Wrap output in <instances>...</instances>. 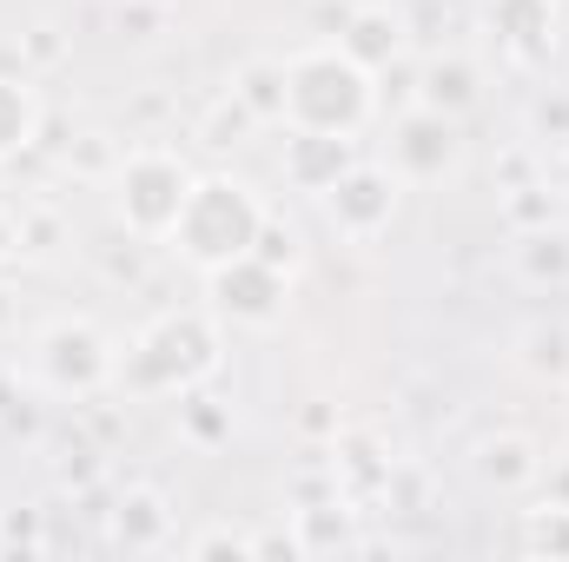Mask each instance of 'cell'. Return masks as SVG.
Wrapping results in <instances>:
<instances>
[{
	"mask_svg": "<svg viewBox=\"0 0 569 562\" xmlns=\"http://www.w3.org/2000/svg\"><path fill=\"white\" fill-rule=\"evenodd\" d=\"M127 27H133V40H152V33L166 27V13H159V7H140V0H133V7L120 0V33H127Z\"/></svg>",
	"mask_w": 569,
	"mask_h": 562,
	"instance_id": "cell-30",
	"label": "cell"
},
{
	"mask_svg": "<svg viewBox=\"0 0 569 562\" xmlns=\"http://www.w3.org/2000/svg\"><path fill=\"white\" fill-rule=\"evenodd\" d=\"M13 324V291H7V279H0V331Z\"/></svg>",
	"mask_w": 569,
	"mask_h": 562,
	"instance_id": "cell-34",
	"label": "cell"
},
{
	"mask_svg": "<svg viewBox=\"0 0 569 562\" xmlns=\"http://www.w3.org/2000/svg\"><path fill=\"white\" fill-rule=\"evenodd\" d=\"M20 252H27V245H20V219H13V212L0 205V272H7V265H13Z\"/></svg>",
	"mask_w": 569,
	"mask_h": 562,
	"instance_id": "cell-32",
	"label": "cell"
},
{
	"mask_svg": "<svg viewBox=\"0 0 569 562\" xmlns=\"http://www.w3.org/2000/svg\"><path fill=\"white\" fill-rule=\"evenodd\" d=\"M0 436H40V404L13 378H0Z\"/></svg>",
	"mask_w": 569,
	"mask_h": 562,
	"instance_id": "cell-25",
	"label": "cell"
},
{
	"mask_svg": "<svg viewBox=\"0 0 569 562\" xmlns=\"http://www.w3.org/2000/svg\"><path fill=\"white\" fill-rule=\"evenodd\" d=\"M385 165H391L405 185L450 179V172L463 165V120L430 113V107H405L398 127H391V152H385Z\"/></svg>",
	"mask_w": 569,
	"mask_h": 562,
	"instance_id": "cell-8",
	"label": "cell"
},
{
	"mask_svg": "<svg viewBox=\"0 0 569 562\" xmlns=\"http://www.w3.org/2000/svg\"><path fill=\"white\" fill-rule=\"evenodd\" d=\"M338 47L365 67V73H391L411 53V7L398 0H358L338 27Z\"/></svg>",
	"mask_w": 569,
	"mask_h": 562,
	"instance_id": "cell-9",
	"label": "cell"
},
{
	"mask_svg": "<svg viewBox=\"0 0 569 562\" xmlns=\"http://www.w3.org/2000/svg\"><path fill=\"white\" fill-rule=\"evenodd\" d=\"M113 371H120V351L93 318H60L33 338V378L53 398H100Z\"/></svg>",
	"mask_w": 569,
	"mask_h": 562,
	"instance_id": "cell-5",
	"label": "cell"
},
{
	"mask_svg": "<svg viewBox=\"0 0 569 562\" xmlns=\"http://www.w3.org/2000/svg\"><path fill=\"white\" fill-rule=\"evenodd\" d=\"M179 418H186V436H192V443H226V436H232V411H226L219 398H206L199 384L186 391Z\"/></svg>",
	"mask_w": 569,
	"mask_h": 562,
	"instance_id": "cell-22",
	"label": "cell"
},
{
	"mask_svg": "<svg viewBox=\"0 0 569 562\" xmlns=\"http://www.w3.org/2000/svg\"><path fill=\"white\" fill-rule=\"evenodd\" d=\"M232 93L259 113V127H284V60H246L232 73Z\"/></svg>",
	"mask_w": 569,
	"mask_h": 562,
	"instance_id": "cell-19",
	"label": "cell"
},
{
	"mask_svg": "<svg viewBox=\"0 0 569 562\" xmlns=\"http://www.w3.org/2000/svg\"><path fill=\"white\" fill-rule=\"evenodd\" d=\"M219 371V318L212 311H159L127 344L113 384L133 398H186Z\"/></svg>",
	"mask_w": 569,
	"mask_h": 562,
	"instance_id": "cell-1",
	"label": "cell"
},
{
	"mask_svg": "<svg viewBox=\"0 0 569 562\" xmlns=\"http://www.w3.org/2000/svg\"><path fill=\"white\" fill-rule=\"evenodd\" d=\"M543 490H550V503H569V463L563 470H543Z\"/></svg>",
	"mask_w": 569,
	"mask_h": 562,
	"instance_id": "cell-33",
	"label": "cell"
},
{
	"mask_svg": "<svg viewBox=\"0 0 569 562\" xmlns=\"http://www.w3.org/2000/svg\"><path fill=\"white\" fill-rule=\"evenodd\" d=\"M530 140L569 145V87H550V93L530 100Z\"/></svg>",
	"mask_w": 569,
	"mask_h": 562,
	"instance_id": "cell-24",
	"label": "cell"
},
{
	"mask_svg": "<svg viewBox=\"0 0 569 562\" xmlns=\"http://www.w3.org/2000/svg\"><path fill=\"white\" fill-rule=\"evenodd\" d=\"M398 199H405V179H398L385 159H358L338 185L318 192V212H325V225H331L345 245H371V239L391 232Z\"/></svg>",
	"mask_w": 569,
	"mask_h": 562,
	"instance_id": "cell-6",
	"label": "cell"
},
{
	"mask_svg": "<svg viewBox=\"0 0 569 562\" xmlns=\"http://www.w3.org/2000/svg\"><path fill=\"white\" fill-rule=\"evenodd\" d=\"M358 133H311V127H284V145H279V165H284V185L291 192H325L338 185L351 165H358Z\"/></svg>",
	"mask_w": 569,
	"mask_h": 562,
	"instance_id": "cell-11",
	"label": "cell"
},
{
	"mask_svg": "<svg viewBox=\"0 0 569 562\" xmlns=\"http://www.w3.org/2000/svg\"><path fill=\"white\" fill-rule=\"evenodd\" d=\"M563 159H569V145H563Z\"/></svg>",
	"mask_w": 569,
	"mask_h": 562,
	"instance_id": "cell-35",
	"label": "cell"
},
{
	"mask_svg": "<svg viewBox=\"0 0 569 562\" xmlns=\"http://www.w3.org/2000/svg\"><path fill=\"white\" fill-rule=\"evenodd\" d=\"M371 113H378V73H365L338 40L284 60V127L358 133Z\"/></svg>",
	"mask_w": 569,
	"mask_h": 562,
	"instance_id": "cell-2",
	"label": "cell"
},
{
	"mask_svg": "<svg viewBox=\"0 0 569 562\" xmlns=\"http://www.w3.org/2000/svg\"><path fill=\"white\" fill-rule=\"evenodd\" d=\"M503 212H510V225L523 232V225H550L557 219V205H550V192L543 185H517L510 199H503Z\"/></svg>",
	"mask_w": 569,
	"mask_h": 562,
	"instance_id": "cell-27",
	"label": "cell"
},
{
	"mask_svg": "<svg viewBox=\"0 0 569 562\" xmlns=\"http://www.w3.org/2000/svg\"><path fill=\"white\" fill-rule=\"evenodd\" d=\"M291 530H298V550H305V556H331V550L358 556V550H365V536H358V516H351V503H345L338 490H331L325 503H305Z\"/></svg>",
	"mask_w": 569,
	"mask_h": 562,
	"instance_id": "cell-15",
	"label": "cell"
},
{
	"mask_svg": "<svg viewBox=\"0 0 569 562\" xmlns=\"http://www.w3.org/2000/svg\"><path fill=\"white\" fill-rule=\"evenodd\" d=\"M192 192V165L166 145H133L113 172V212L140 245H166Z\"/></svg>",
	"mask_w": 569,
	"mask_h": 562,
	"instance_id": "cell-4",
	"label": "cell"
},
{
	"mask_svg": "<svg viewBox=\"0 0 569 562\" xmlns=\"http://www.w3.org/2000/svg\"><path fill=\"white\" fill-rule=\"evenodd\" d=\"M284 298H291V272L266 265L259 252L206 272V311L232 331H272L284 318Z\"/></svg>",
	"mask_w": 569,
	"mask_h": 562,
	"instance_id": "cell-7",
	"label": "cell"
},
{
	"mask_svg": "<svg viewBox=\"0 0 569 562\" xmlns=\"http://www.w3.org/2000/svg\"><path fill=\"white\" fill-rule=\"evenodd\" d=\"M252 127H259V113H252V107H246L239 93H226V100H212V113L199 120V140L226 152V145H239V140H246Z\"/></svg>",
	"mask_w": 569,
	"mask_h": 562,
	"instance_id": "cell-21",
	"label": "cell"
},
{
	"mask_svg": "<svg viewBox=\"0 0 569 562\" xmlns=\"http://www.w3.org/2000/svg\"><path fill=\"white\" fill-rule=\"evenodd\" d=\"M517 543L530 550V556H550V562H569V503H537V510H523V530H517Z\"/></svg>",
	"mask_w": 569,
	"mask_h": 562,
	"instance_id": "cell-20",
	"label": "cell"
},
{
	"mask_svg": "<svg viewBox=\"0 0 569 562\" xmlns=\"http://www.w3.org/2000/svg\"><path fill=\"white\" fill-rule=\"evenodd\" d=\"M477 100H483V73H477V60H463V53H437V60H425L418 93H411V107L450 113V120H463Z\"/></svg>",
	"mask_w": 569,
	"mask_h": 562,
	"instance_id": "cell-13",
	"label": "cell"
},
{
	"mask_svg": "<svg viewBox=\"0 0 569 562\" xmlns=\"http://www.w3.org/2000/svg\"><path fill=\"white\" fill-rule=\"evenodd\" d=\"M517 364H523L537 384L569 391V324L563 318H530V324L517 331Z\"/></svg>",
	"mask_w": 569,
	"mask_h": 562,
	"instance_id": "cell-17",
	"label": "cell"
},
{
	"mask_svg": "<svg viewBox=\"0 0 569 562\" xmlns=\"http://www.w3.org/2000/svg\"><path fill=\"white\" fill-rule=\"evenodd\" d=\"M20 53H27L33 67H53V60H60V33H53V27H33V33L20 40Z\"/></svg>",
	"mask_w": 569,
	"mask_h": 562,
	"instance_id": "cell-31",
	"label": "cell"
},
{
	"mask_svg": "<svg viewBox=\"0 0 569 562\" xmlns=\"http://www.w3.org/2000/svg\"><path fill=\"white\" fill-rule=\"evenodd\" d=\"M266 212H272V205H266L246 179H232V172H206V179H192L186 212H179V225H172L166 245H172L186 265L212 272V265H232V259H246V252L259 245Z\"/></svg>",
	"mask_w": 569,
	"mask_h": 562,
	"instance_id": "cell-3",
	"label": "cell"
},
{
	"mask_svg": "<svg viewBox=\"0 0 569 562\" xmlns=\"http://www.w3.org/2000/svg\"><path fill=\"white\" fill-rule=\"evenodd\" d=\"M477 483L497 490V496H523L543 483V456L523 430H503V436H483L477 443Z\"/></svg>",
	"mask_w": 569,
	"mask_h": 562,
	"instance_id": "cell-12",
	"label": "cell"
},
{
	"mask_svg": "<svg viewBox=\"0 0 569 562\" xmlns=\"http://www.w3.org/2000/svg\"><path fill=\"white\" fill-rule=\"evenodd\" d=\"M53 239H60V219L53 212H20V245L27 252H53Z\"/></svg>",
	"mask_w": 569,
	"mask_h": 562,
	"instance_id": "cell-29",
	"label": "cell"
},
{
	"mask_svg": "<svg viewBox=\"0 0 569 562\" xmlns=\"http://www.w3.org/2000/svg\"><path fill=\"white\" fill-rule=\"evenodd\" d=\"M186 556L192 562H259V536H239V530H226V523H212V530H199L192 543H186Z\"/></svg>",
	"mask_w": 569,
	"mask_h": 562,
	"instance_id": "cell-23",
	"label": "cell"
},
{
	"mask_svg": "<svg viewBox=\"0 0 569 562\" xmlns=\"http://www.w3.org/2000/svg\"><path fill=\"white\" fill-rule=\"evenodd\" d=\"M510 259H517V279L523 284H569V225L563 219L523 225L517 245H510Z\"/></svg>",
	"mask_w": 569,
	"mask_h": 562,
	"instance_id": "cell-16",
	"label": "cell"
},
{
	"mask_svg": "<svg viewBox=\"0 0 569 562\" xmlns=\"http://www.w3.org/2000/svg\"><path fill=\"white\" fill-rule=\"evenodd\" d=\"M266 265H279V272H298V232L284 225L279 212H266V225H259V245H252Z\"/></svg>",
	"mask_w": 569,
	"mask_h": 562,
	"instance_id": "cell-26",
	"label": "cell"
},
{
	"mask_svg": "<svg viewBox=\"0 0 569 562\" xmlns=\"http://www.w3.org/2000/svg\"><path fill=\"white\" fill-rule=\"evenodd\" d=\"M40 127H47V107H40L33 80L27 73H0V165L20 159L27 145L40 140Z\"/></svg>",
	"mask_w": 569,
	"mask_h": 562,
	"instance_id": "cell-18",
	"label": "cell"
},
{
	"mask_svg": "<svg viewBox=\"0 0 569 562\" xmlns=\"http://www.w3.org/2000/svg\"><path fill=\"white\" fill-rule=\"evenodd\" d=\"M166 530H172V510H166L159 490H127L113 503V550L152 556V550H166Z\"/></svg>",
	"mask_w": 569,
	"mask_h": 562,
	"instance_id": "cell-14",
	"label": "cell"
},
{
	"mask_svg": "<svg viewBox=\"0 0 569 562\" xmlns=\"http://www.w3.org/2000/svg\"><path fill=\"white\" fill-rule=\"evenodd\" d=\"M53 470H60V483H67V490H93V483H100V456H93L87 443H80V450H67Z\"/></svg>",
	"mask_w": 569,
	"mask_h": 562,
	"instance_id": "cell-28",
	"label": "cell"
},
{
	"mask_svg": "<svg viewBox=\"0 0 569 562\" xmlns=\"http://www.w3.org/2000/svg\"><path fill=\"white\" fill-rule=\"evenodd\" d=\"M483 27L510 67H543L557 53V0H483Z\"/></svg>",
	"mask_w": 569,
	"mask_h": 562,
	"instance_id": "cell-10",
	"label": "cell"
}]
</instances>
